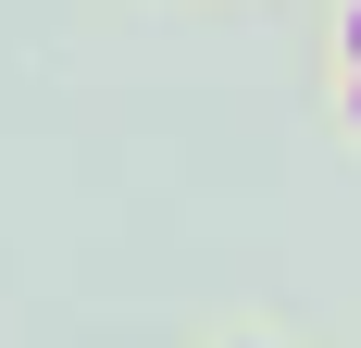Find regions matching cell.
Segmentation results:
<instances>
[{"label":"cell","mask_w":361,"mask_h":348,"mask_svg":"<svg viewBox=\"0 0 361 348\" xmlns=\"http://www.w3.org/2000/svg\"><path fill=\"white\" fill-rule=\"evenodd\" d=\"M336 37H349V75H361V0H349V13H336Z\"/></svg>","instance_id":"1"},{"label":"cell","mask_w":361,"mask_h":348,"mask_svg":"<svg viewBox=\"0 0 361 348\" xmlns=\"http://www.w3.org/2000/svg\"><path fill=\"white\" fill-rule=\"evenodd\" d=\"M349 137H361V75H349Z\"/></svg>","instance_id":"2"}]
</instances>
